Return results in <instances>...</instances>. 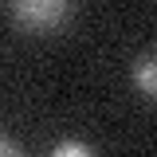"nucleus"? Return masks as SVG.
Wrapping results in <instances>:
<instances>
[{
	"label": "nucleus",
	"mask_w": 157,
	"mask_h": 157,
	"mask_svg": "<svg viewBox=\"0 0 157 157\" xmlns=\"http://www.w3.org/2000/svg\"><path fill=\"white\" fill-rule=\"evenodd\" d=\"M8 16L24 32H55L71 16V0H8Z\"/></svg>",
	"instance_id": "f257e3e1"
},
{
	"label": "nucleus",
	"mask_w": 157,
	"mask_h": 157,
	"mask_svg": "<svg viewBox=\"0 0 157 157\" xmlns=\"http://www.w3.org/2000/svg\"><path fill=\"white\" fill-rule=\"evenodd\" d=\"M134 86L141 90L145 98H153L157 90V67H153V47L149 51H141V55L134 59Z\"/></svg>",
	"instance_id": "f03ea898"
},
{
	"label": "nucleus",
	"mask_w": 157,
	"mask_h": 157,
	"mask_svg": "<svg viewBox=\"0 0 157 157\" xmlns=\"http://www.w3.org/2000/svg\"><path fill=\"white\" fill-rule=\"evenodd\" d=\"M51 153H55V157H75V153H78V157H90V153H94V145H86V141H59Z\"/></svg>",
	"instance_id": "7ed1b4c3"
},
{
	"label": "nucleus",
	"mask_w": 157,
	"mask_h": 157,
	"mask_svg": "<svg viewBox=\"0 0 157 157\" xmlns=\"http://www.w3.org/2000/svg\"><path fill=\"white\" fill-rule=\"evenodd\" d=\"M12 153H20V145L8 141V137H0V157H12Z\"/></svg>",
	"instance_id": "20e7f679"
}]
</instances>
